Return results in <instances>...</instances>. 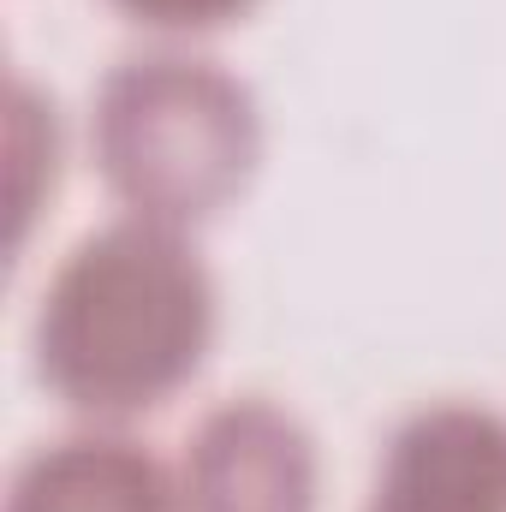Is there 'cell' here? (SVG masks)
Masks as SVG:
<instances>
[{"label": "cell", "mask_w": 506, "mask_h": 512, "mask_svg": "<svg viewBox=\"0 0 506 512\" xmlns=\"http://www.w3.org/2000/svg\"><path fill=\"white\" fill-rule=\"evenodd\" d=\"M215 280L179 227L114 221L78 239L36 310L42 387L102 423L167 405L209 358Z\"/></svg>", "instance_id": "6da1fadb"}, {"label": "cell", "mask_w": 506, "mask_h": 512, "mask_svg": "<svg viewBox=\"0 0 506 512\" xmlns=\"http://www.w3.org/2000/svg\"><path fill=\"white\" fill-rule=\"evenodd\" d=\"M90 149L126 215L185 233L245 191L262 126L251 90L215 60L137 54L96 90Z\"/></svg>", "instance_id": "7a4b0ae2"}, {"label": "cell", "mask_w": 506, "mask_h": 512, "mask_svg": "<svg viewBox=\"0 0 506 512\" xmlns=\"http://www.w3.org/2000/svg\"><path fill=\"white\" fill-rule=\"evenodd\" d=\"M179 512H316V441L268 399L215 405L185 441Z\"/></svg>", "instance_id": "3957f363"}, {"label": "cell", "mask_w": 506, "mask_h": 512, "mask_svg": "<svg viewBox=\"0 0 506 512\" xmlns=\"http://www.w3.org/2000/svg\"><path fill=\"white\" fill-rule=\"evenodd\" d=\"M364 512H506V417L483 405H429L405 417Z\"/></svg>", "instance_id": "277c9868"}, {"label": "cell", "mask_w": 506, "mask_h": 512, "mask_svg": "<svg viewBox=\"0 0 506 512\" xmlns=\"http://www.w3.org/2000/svg\"><path fill=\"white\" fill-rule=\"evenodd\" d=\"M6 512H179V477L126 435H66L18 465Z\"/></svg>", "instance_id": "5b68a950"}, {"label": "cell", "mask_w": 506, "mask_h": 512, "mask_svg": "<svg viewBox=\"0 0 506 512\" xmlns=\"http://www.w3.org/2000/svg\"><path fill=\"white\" fill-rule=\"evenodd\" d=\"M42 161L54 167V108H42L30 84H12V215H18V239H24L36 197H42V185H36Z\"/></svg>", "instance_id": "8992f818"}, {"label": "cell", "mask_w": 506, "mask_h": 512, "mask_svg": "<svg viewBox=\"0 0 506 512\" xmlns=\"http://www.w3.org/2000/svg\"><path fill=\"white\" fill-rule=\"evenodd\" d=\"M114 6L149 30H215L245 18L256 0H114Z\"/></svg>", "instance_id": "52a82bcc"}]
</instances>
